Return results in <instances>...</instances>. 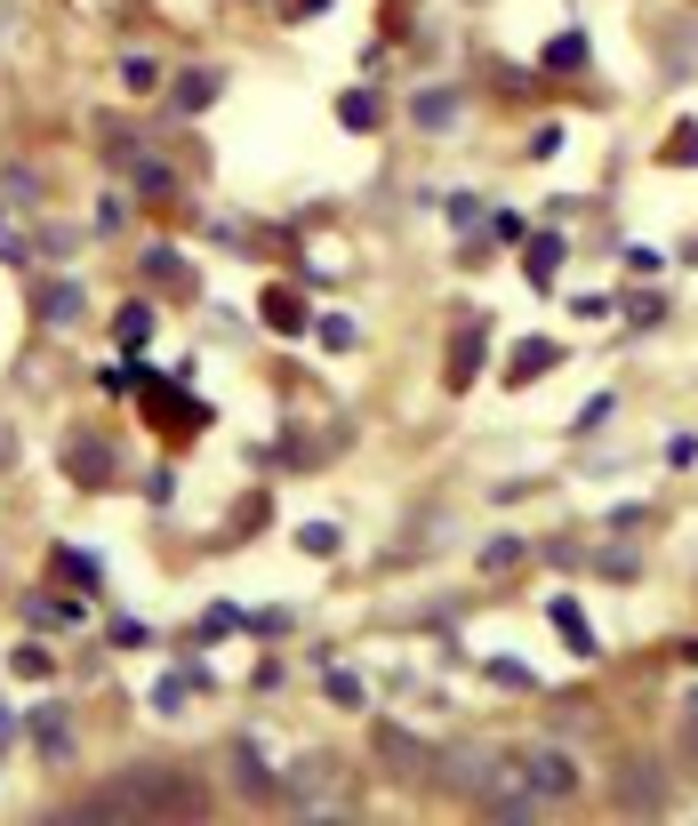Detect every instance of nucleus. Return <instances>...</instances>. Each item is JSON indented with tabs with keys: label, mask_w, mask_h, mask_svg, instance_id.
<instances>
[{
	"label": "nucleus",
	"mask_w": 698,
	"mask_h": 826,
	"mask_svg": "<svg viewBox=\"0 0 698 826\" xmlns=\"http://www.w3.org/2000/svg\"><path fill=\"white\" fill-rule=\"evenodd\" d=\"M113 795L137 802V811H153V818H193L201 811V787H193V778H177V771H129Z\"/></svg>",
	"instance_id": "nucleus-1"
},
{
	"label": "nucleus",
	"mask_w": 698,
	"mask_h": 826,
	"mask_svg": "<svg viewBox=\"0 0 698 826\" xmlns=\"http://www.w3.org/2000/svg\"><path fill=\"white\" fill-rule=\"evenodd\" d=\"M515 754H522V787L538 802H562L570 787H579V762L570 754H554V747H515Z\"/></svg>",
	"instance_id": "nucleus-2"
},
{
	"label": "nucleus",
	"mask_w": 698,
	"mask_h": 826,
	"mask_svg": "<svg viewBox=\"0 0 698 826\" xmlns=\"http://www.w3.org/2000/svg\"><path fill=\"white\" fill-rule=\"evenodd\" d=\"M40 321L73 329V321H80V289H73V281H40Z\"/></svg>",
	"instance_id": "nucleus-3"
},
{
	"label": "nucleus",
	"mask_w": 698,
	"mask_h": 826,
	"mask_svg": "<svg viewBox=\"0 0 698 826\" xmlns=\"http://www.w3.org/2000/svg\"><path fill=\"white\" fill-rule=\"evenodd\" d=\"M554 634H562V643L579 650V658H594V650H602V643H594V626H586V610H579V602H554Z\"/></svg>",
	"instance_id": "nucleus-4"
},
{
	"label": "nucleus",
	"mask_w": 698,
	"mask_h": 826,
	"mask_svg": "<svg viewBox=\"0 0 698 826\" xmlns=\"http://www.w3.org/2000/svg\"><path fill=\"white\" fill-rule=\"evenodd\" d=\"M33 626H40V634H65V626H80V602H73V594H40V602H33Z\"/></svg>",
	"instance_id": "nucleus-5"
},
{
	"label": "nucleus",
	"mask_w": 698,
	"mask_h": 826,
	"mask_svg": "<svg viewBox=\"0 0 698 826\" xmlns=\"http://www.w3.org/2000/svg\"><path fill=\"white\" fill-rule=\"evenodd\" d=\"M33 738H40V754H73V722H65V714H49V707L33 714Z\"/></svg>",
	"instance_id": "nucleus-6"
},
{
	"label": "nucleus",
	"mask_w": 698,
	"mask_h": 826,
	"mask_svg": "<svg viewBox=\"0 0 698 826\" xmlns=\"http://www.w3.org/2000/svg\"><path fill=\"white\" fill-rule=\"evenodd\" d=\"M546 369H554V345H546V338H530L522 354H515V369H506V378H515V385H530V378H546Z\"/></svg>",
	"instance_id": "nucleus-7"
},
{
	"label": "nucleus",
	"mask_w": 698,
	"mask_h": 826,
	"mask_svg": "<svg viewBox=\"0 0 698 826\" xmlns=\"http://www.w3.org/2000/svg\"><path fill=\"white\" fill-rule=\"evenodd\" d=\"M169 97H177V113H201V105H210V97H217V73H185V80H177Z\"/></svg>",
	"instance_id": "nucleus-8"
},
{
	"label": "nucleus",
	"mask_w": 698,
	"mask_h": 826,
	"mask_svg": "<svg viewBox=\"0 0 698 826\" xmlns=\"http://www.w3.org/2000/svg\"><path fill=\"white\" fill-rule=\"evenodd\" d=\"M449 120H458V97H449V89H426V97H418V129H449Z\"/></svg>",
	"instance_id": "nucleus-9"
},
{
	"label": "nucleus",
	"mask_w": 698,
	"mask_h": 826,
	"mask_svg": "<svg viewBox=\"0 0 698 826\" xmlns=\"http://www.w3.org/2000/svg\"><path fill=\"white\" fill-rule=\"evenodd\" d=\"M265 321L274 329H305V305L290 297V289H274V297H265Z\"/></svg>",
	"instance_id": "nucleus-10"
},
{
	"label": "nucleus",
	"mask_w": 698,
	"mask_h": 826,
	"mask_svg": "<svg viewBox=\"0 0 698 826\" xmlns=\"http://www.w3.org/2000/svg\"><path fill=\"white\" fill-rule=\"evenodd\" d=\"M49 570H65V586H97V570H89V554H80V546H56Z\"/></svg>",
	"instance_id": "nucleus-11"
},
{
	"label": "nucleus",
	"mask_w": 698,
	"mask_h": 826,
	"mask_svg": "<svg viewBox=\"0 0 698 826\" xmlns=\"http://www.w3.org/2000/svg\"><path fill=\"white\" fill-rule=\"evenodd\" d=\"M490 683H498V690H530V683H538V674H530L522 658H490Z\"/></svg>",
	"instance_id": "nucleus-12"
},
{
	"label": "nucleus",
	"mask_w": 698,
	"mask_h": 826,
	"mask_svg": "<svg viewBox=\"0 0 698 826\" xmlns=\"http://www.w3.org/2000/svg\"><path fill=\"white\" fill-rule=\"evenodd\" d=\"M338 120H345V129H369V120H378V97H361V89H354V97H345V113H338Z\"/></svg>",
	"instance_id": "nucleus-13"
},
{
	"label": "nucleus",
	"mask_w": 698,
	"mask_h": 826,
	"mask_svg": "<svg viewBox=\"0 0 698 826\" xmlns=\"http://www.w3.org/2000/svg\"><path fill=\"white\" fill-rule=\"evenodd\" d=\"M233 626H241V610H233V602H217L210 618H201V643H217V634H233Z\"/></svg>",
	"instance_id": "nucleus-14"
},
{
	"label": "nucleus",
	"mask_w": 698,
	"mask_h": 826,
	"mask_svg": "<svg viewBox=\"0 0 698 826\" xmlns=\"http://www.w3.org/2000/svg\"><path fill=\"white\" fill-rule=\"evenodd\" d=\"M297 546H305V554H330V546H338V530H330V522H305V530H297Z\"/></svg>",
	"instance_id": "nucleus-15"
},
{
	"label": "nucleus",
	"mask_w": 698,
	"mask_h": 826,
	"mask_svg": "<svg viewBox=\"0 0 698 826\" xmlns=\"http://www.w3.org/2000/svg\"><path fill=\"white\" fill-rule=\"evenodd\" d=\"M546 56H554V65H586V40H579V33H562V40L546 49Z\"/></svg>",
	"instance_id": "nucleus-16"
}]
</instances>
